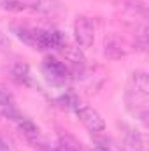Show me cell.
<instances>
[{
	"mask_svg": "<svg viewBox=\"0 0 149 151\" xmlns=\"http://www.w3.org/2000/svg\"><path fill=\"white\" fill-rule=\"evenodd\" d=\"M42 72H44L47 81H51L54 84L65 83L69 79V74H70L69 67L63 62H60L58 58H54V56H46L42 60Z\"/></svg>",
	"mask_w": 149,
	"mask_h": 151,
	"instance_id": "cell-1",
	"label": "cell"
},
{
	"mask_svg": "<svg viewBox=\"0 0 149 151\" xmlns=\"http://www.w3.org/2000/svg\"><path fill=\"white\" fill-rule=\"evenodd\" d=\"M74 37L81 47H91L95 42V27L93 21L86 16H79L74 23Z\"/></svg>",
	"mask_w": 149,
	"mask_h": 151,
	"instance_id": "cell-2",
	"label": "cell"
},
{
	"mask_svg": "<svg viewBox=\"0 0 149 151\" xmlns=\"http://www.w3.org/2000/svg\"><path fill=\"white\" fill-rule=\"evenodd\" d=\"M77 116L81 119V123L90 130V132H104L105 130V121L102 118V114L93 107H82L77 109Z\"/></svg>",
	"mask_w": 149,
	"mask_h": 151,
	"instance_id": "cell-3",
	"label": "cell"
},
{
	"mask_svg": "<svg viewBox=\"0 0 149 151\" xmlns=\"http://www.w3.org/2000/svg\"><path fill=\"white\" fill-rule=\"evenodd\" d=\"M123 132V151H146V141L142 134L128 125H121Z\"/></svg>",
	"mask_w": 149,
	"mask_h": 151,
	"instance_id": "cell-4",
	"label": "cell"
},
{
	"mask_svg": "<svg viewBox=\"0 0 149 151\" xmlns=\"http://www.w3.org/2000/svg\"><path fill=\"white\" fill-rule=\"evenodd\" d=\"M63 46V37L56 30H39L35 49H56Z\"/></svg>",
	"mask_w": 149,
	"mask_h": 151,
	"instance_id": "cell-5",
	"label": "cell"
},
{
	"mask_svg": "<svg viewBox=\"0 0 149 151\" xmlns=\"http://www.w3.org/2000/svg\"><path fill=\"white\" fill-rule=\"evenodd\" d=\"M104 55L111 60H119L126 55V49H125V44L123 40L117 37V35H111V37L105 39L104 42Z\"/></svg>",
	"mask_w": 149,
	"mask_h": 151,
	"instance_id": "cell-6",
	"label": "cell"
},
{
	"mask_svg": "<svg viewBox=\"0 0 149 151\" xmlns=\"http://www.w3.org/2000/svg\"><path fill=\"white\" fill-rule=\"evenodd\" d=\"M11 76L14 81H18L19 84H25V86H32L34 84V76H32V70L27 63L23 62H18L11 67Z\"/></svg>",
	"mask_w": 149,
	"mask_h": 151,
	"instance_id": "cell-7",
	"label": "cell"
},
{
	"mask_svg": "<svg viewBox=\"0 0 149 151\" xmlns=\"http://www.w3.org/2000/svg\"><path fill=\"white\" fill-rule=\"evenodd\" d=\"M128 88L133 91H140V93H148L149 95V77L146 70H135L130 76V83Z\"/></svg>",
	"mask_w": 149,
	"mask_h": 151,
	"instance_id": "cell-8",
	"label": "cell"
},
{
	"mask_svg": "<svg viewBox=\"0 0 149 151\" xmlns=\"http://www.w3.org/2000/svg\"><path fill=\"white\" fill-rule=\"evenodd\" d=\"M91 142L97 151H119L114 141L102 132H91Z\"/></svg>",
	"mask_w": 149,
	"mask_h": 151,
	"instance_id": "cell-9",
	"label": "cell"
},
{
	"mask_svg": "<svg viewBox=\"0 0 149 151\" xmlns=\"http://www.w3.org/2000/svg\"><path fill=\"white\" fill-rule=\"evenodd\" d=\"M37 32L35 28H27V27H16L14 28V34L21 39L27 46H32L35 49V42H37Z\"/></svg>",
	"mask_w": 149,
	"mask_h": 151,
	"instance_id": "cell-10",
	"label": "cell"
},
{
	"mask_svg": "<svg viewBox=\"0 0 149 151\" xmlns=\"http://www.w3.org/2000/svg\"><path fill=\"white\" fill-rule=\"evenodd\" d=\"M18 127H19V130H21V134L27 137V139H30V141H34V139H37L39 137V127L34 123V121H30V119H27V118H23L19 123H18Z\"/></svg>",
	"mask_w": 149,
	"mask_h": 151,
	"instance_id": "cell-11",
	"label": "cell"
},
{
	"mask_svg": "<svg viewBox=\"0 0 149 151\" xmlns=\"http://www.w3.org/2000/svg\"><path fill=\"white\" fill-rule=\"evenodd\" d=\"M60 146L65 151H82V144L69 134H60Z\"/></svg>",
	"mask_w": 149,
	"mask_h": 151,
	"instance_id": "cell-12",
	"label": "cell"
},
{
	"mask_svg": "<svg viewBox=\"0 0 149 151\" xmlns=\"http://www.w3.org/2000/svg\"><path fill=\"white\" fill-rule=\"evenodd\" d=\"M12 106H14V95H12V91L5 84L0 83V107L4 109V107H12Z\"/></svg>",
	"mask_w": 149,
	"mask_h": 151,
	"instance_id": "cell-13",
	"label": "cell"
},
{
	"mask_svg": "<svg viewBox=\"0 0 149 151\" xmlns=\"http://www.w3.org/2000/svg\"><path fill=\"white\" fill-rule=\"evenodd\" d=\"M2 114H4V116H5L7 119L14 121V123H19V121H21V119L25 118L23 114L19 113V111H18L16 107H14V106H12V107H4V109H2Z\"/></svg>",
	"mask_w": 149,
	"mask_h": 151,
	"instance_id": "cell-14",
	"label": "cell"
},
{
	"mask_svg": "<svg viewBox=\"0 0 149 151\" xmlns=\"http://www.w3.org/2000/svg\"><path fill=\"white\" fill-rule=\"evenodd\" d=\"M11 40H9V37L0 30V53H4V55H7V53H11Z\"/></svg>",
	"mask_w": 149,
	"mask_h": 151,
	"instance_id": "cell-15",
	"label": "cell"
},
{
	"mask_svg": "<svg viewBox=\"0 0 149 151\" xmlns=\"http://www.w3.org/2000/svg\"><path fill=\"white\" fill-rule=\"evenodd\" d=\"M62 102H65L63 106H67V107H75L77 99H75L74 95H63V97H62Z\"/></svg>",
	"mask_w": 149,
	"mask_h": 151,
	"instance_id": "cell-16",
	"label": "cell"
},
{
	"mask_svg": "<svg viewBox=\"0 0 149 151\" xmlns=\"http://www.w3.org/2000/svg\"><path fill=\"white\" fill-rule=\"evenodd\" d=\"M16 2H19V4H23L27 9L30 7V5H37L39 4V0H16Z\"/></svg>",
	"mask_w": 149,
	"mask_h": 151,
	"instance_id": "cell-17",
	"label": "cell"
},
{
	"mask_svg": "<svg viewBox=\"0 0 149 151\" xmlns=\"http://www.w3.org/2000/svg\"><path fill=\"white\" fill-rule=\"evenodd\" d=\"M0 151H11V148H9V144L0 137Z\"/></svg>",
	"mask_w": 149,
	"mask_h": 151,
	"instance_id": "cell-18",
	"label": "cell"
}]
</instances>
